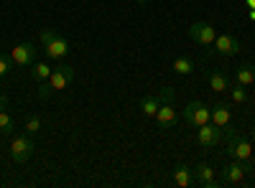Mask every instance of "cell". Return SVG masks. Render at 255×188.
<instances>
[{
	"mask_svg": "<svg viewBox=\"0 0 255 188\" xmlns=\"http://www.w3.org/2000/svg\"><path fill=\"white\" fill-rule=\"evenodd\" d=\"M72 79H74V69L72 66H67V64H59V66H54V71H51V76L46 79V81H41V87H38V99H51L59 89H67L69 84H72Z\"/></svg>",
	"mask_w": 255,
	"mask_h": 188,
	"instance_id": "obj_1",
	"label": "cell"
},
{
	"mask_svg": "<svg viewBox=\"0 0 255 188\" xmlns=\"http://www.w3.org/2000/svg\"><path fill=\"white\" fill-rule=\"evenodd\" d=\"M250 171H255V168H253V160L243 163V160H238V158H230V163L225 165V171H222V183H225V186H240Z\"/></svg>",
	"mask_w": 255,
	"mask_h": 188,
	"instance_id": "obj_2",
	"label": "cell"
},
{
	"mask_svg": "<svg viewBox=\"0 0 255 188\" xmlns=\"http://www.w3.org/2000/svg\"><path fill=\"white\" fill-rule=\"evenodd\" d=\"M184 122L189 125V127H202V125L212 122V107H207L204 102H189L186 104V110L181 112Z\"/></svg>",
	"mask_w": 255,
	"mask_h": 188,
	"instance_id": "obj_3",
	"label": "cell"
},
{
	"mask_svg": "<svg viewBox=\"0 0 255 188\" xmlns=\"http://www.w3.org/2000/svg\"><path fill=\"white\" fill-rule=\"evenodd\" d=\"M227 153H230V158H238V160L248 163V160H253V145H250V140H245L238 130H232V127H230Z\"/></svg>",
	"mask_w": 255,
	"mask_h": 188,
	"instance_id": "obj_4",
	"label": "cell"
},
{
	"mask_svg": "<svg viewBox=\"0 0 255 188\" xmlns=\"http://www.w3.org/2000/svg\"><path fill=\"white\" fill-rule=\"evenodd\" d=\"M31 155H33V140H31V135L28 132L26 135H15L10 140V158L15 163H28Z\"/></svg>",
	"mask_w": 255,
	"mask_h": 188,
	"instance_id": "obj_5",
	"label": "cell"
},
{
	"mask_svg": "<svg viewBox=\"0 0 255 188\" xmlns=\"http://www.w3.org/2000/svg\"><path fill=\"white\" fill-rule=\"evenodd\" d=\"M189 38L197 41V44H202V46H212L215 38H217V31H215L212 23H202V20H197V23L189 26Z\"/></svg>",
	"mask_w": 255,
	"mask_h": 188,
	"instance_id": "obj_6",
	"label": "cell"
},
{
	"mask_svg": "<svg viewBox=\"0 0 255 188\" xmlns=\"http://www.w3.org/2000/svg\"><path fill=\"white\" fill-rule=\"evenodd\" d=\"M33 59H36V46L28 44V41H23V44H15V46L10 49V61H13L15 66H20V69L31 66Z\"/></svg>",
	"mask_w": 255,
	"mask_h": 188,
	"instance_id": "obj_7",
	"label": "cell"
},
{
	"mask_svg": "<svg viewBox=\"0 0 255 188\" xmlns=\"http://www.w3.org/2000/svg\"><path fill=\"white\" fill-rule=\"evenodd\" d=\"M222 127H217L215 122H207V125H202V127H197V140H199V145L202 148H215V145H220V140H222Z\"/></svg>",
	"mask_w": 255,
	"mask_h": 188,
	"instance_id": "obj_8",
	"label": "cell"
},
{
	"mask_svg": "<svg viewBox=\"0 0 255 188\" xmlns=\"http://www.w3.org/2000/svg\"><path fill=\"white\" fill-rule=\"evenodd\" d=\"M212 49H215L217 54H222V56H238V51H240V41H238L235 36H230V33H217V38H215V44H212Z\"/></svg>",
	"mask_w": 255,
	"mask_h": 188,
	"instance_id": "obj_9",
	"label": "cell"
},
{
	"mask_svg": "<svg viewBox=\"0 0 255 188\" xmlns=\"http://www.w3.org/2000/svg\"><path fill=\"white\" fill-rule=\"evenodd\" d=\"M44 49H46V56L49 59H54V61H61L64 56L69 54V41L64 38L61 33H56L49 44H44Z\"/></svg>",
	"mask_w": 255,
	"mask_h": 188,
	"instance_id": "obj_10",
	"label": "cell"
},
{
	"mask_svg": "<svg viewBox=\"0 0 255 188\" xmlns=\"http://www.w3.org/2000/svg\"><path fill=\"white\" fill-rule=\"evenodd\" d=\"M153 120L161 125L163 130H171L174 125H176V120H179V115H176V110H174V102H163Z\"/></svg>",
	"mask_w": 255,
	"mask_h": 188,
	"instance_id": "obj_11",
	"label": "cell"
},
{
	"mask_svg": "<svg viewBox=\"0 0 255 188\" xmlns=\"http://www.w3.org/2000/svg\"><path fill=\"white\" fill-rule=\"evenodd\" d=\"M194 178L202 188H217L220 183L215 181V168H212L209 163H199L197 165V171H194Z\"/></svg>",
	"mask_w": 255,
	"mask_h": 188,
	"instance_id": "obj_12",
	"label": "cell"
},
{
	"mask_svg": "<svg viewBox=\"0 0 255 188\" xmlns=\"http://www.w3.org/2000/svg\"><path fill=\"white\" fill-rule=\"evenodd\" d=\"M171 178H174V183L179 186V188H191L197 183V178H194V171L189 168V165H176V168L171 171Z\"/></svg>",
	"mask_w": 255,
	"mask_h": 188,
	"instance_id": "obj_13",
	"label": "cell"
},
{
	"mask_svg": "<svg viewBox=\"0 0 255 188\" xmlns=\"http://www.w3.org/2000/svg\"><path fill=\"white\" fill-rule=\"evenodd\" d=\"M230 117H232V112H230V104L227 102H217L215 107H212V122L217 125V127H227L230 125Z\"/></svg>",
	"mask_w": 255,
	"mask_h": 188,
	"instance_id": "obj_14",
	"label": "cell"
},
{
	"mask_svg": "<svg viewBox=\"0 0 255 188\" xmlns=\"http://www.w3.org/2000/svg\"><path fill=\"white\" fill-rule=\"evenodd\" d=\"M161 94H145L143 99H140V112H143V117H156V112H158V107H161Z\"/></svg>",
	"mask_w": 255,
	"mask_h": 188,
	"instance_id": "obj_15",
	"label": "cell"
},
{
	"mask_svg": "<svg viewBox=\"0 0 255 188\" xmlns=\"http://www.w3.org/2000/svg\"><path fill=\"white\" fill-rule=\"evenodd\" d=\"M207 81H209V89L212 92H227L230 89V76L225 71H209L207 74Z\"/></svg>",
	"mask_w": 255,
	"mask_h": 188,
	"instance_id": "obj_16",
	"label": "cell"
},
{
	"mask_svg": "<svg viewBox=\"0 0 255 188\" xmlns=\"http://www.w3.org/2000/svg\"><path fill=\"white\" fill-rule=\"evenodd\" d=\"M235 76H238V81H240L243 87H250L253 81H255V66H250V64H243V66H238Z\"/></svg>",
	"mask_w": 255,
	"mask_h": 188,
	"instance_id": "obj_17",
	"label": "cell"
},
{
	"mask_svg": "<svg viewBox=\"0 0 255 188\" xmlns=\"http://www.w3.org/2000/svg\"><path fill=\"white\" fill-rule=\"evenodd\" d=\"M171 69H174L176 74L186 76V74H191V71H194V61H191L189 56H179V59H174V64H171Z\"/></svg>",
	"mask_w": 255,
	"mask_h": 188,
	"instance_id": "obj_18",
	"label": "cell"
},
{
	"mask_svg": "<svg viewBox=\"0 0 255 188\" xmlns=\"http://www.w3.org/2000/svg\"><path fill=\"white\" fill-rule=\"evenodd\" d=\"M51 71H54V69L46 64V61H38V64L31 66V76H33L36 81H46V79L51 76Z\"/></svg>",
	"mask_w": 255,
	"mask_h": 188,
	"instance_id": "obj_19",
	"label": "cell"
},
{
	"mask_svg": "<svg viewBox=\"0 0 255 188\" xmlns=\"http://www.w3.org/2000/svg\"><path fill=\"white\" fill-rule=\"evenodd\" d=\"M230 99L235 104H245L248 102V92H245V87L240 84V81L238 84H230Z\"/></svg>",
	"mask_w": 255,
	"mask_h": 188,
	"instance_id": "obj_20",
	"label": "cell"
},
{
	"mask_svg": "<svg viewBox=\"0 0 255 188\" xmlns=\"http://www.w3.org/2000/svg\"><path fill=\"white\" fill-rule=\"evenodd\" d=\"M13 130H15L13 117L5 110H0V135H13Z\"/></svg>",
	"mask_w": 255,
	"mask_h": 188,
	"instance_id": "obj_21",
	"label": "cell"
},
{
	"mask_svg": "<svg viewBox=\"0 0 255 188\" xmlns=\"http://www.w3.org/2000/svg\"><path fill=\"white\" fill-rule=\"evenodd\" d=\"M41 125H44V122H41V117L38 115H33V117H28L26 120V132L33 137V135H38L41 132Z\"/></svg>",
	"mask_w": 255,
	"mask_h": 188,
	"instance_id": "obj_22",
	"label": "cell"
},
{
	"mask_svg": "<svg viewBox=\"0 0 255 188\" xmlns=\"http://www.w3.org/2000/svg\"><path fill=\"white\" fill-rule=\"evenodd\" d=\"M161 102H174V97H176V92H174V87H163L161 92Z\"/></svg>",
	"mask_w": 255,
	"mask_h": 188,
	"instance_id": "obj_23",
	"label": "cell"
},
{
	"mask_svg": "<svg viewBox=\"0 0 255 188\" xmlns=\"http://www.w3.org/2000/svg\"><path fill=\"white\" fill-rule=\"evenodd\" d=\"M10 64H13V61H10V59H5L3 54H0V76H5V74L10 71Z\"/></svg>",
	"mask_w": 255,
	"mask_h": 188,
	"instance_id": "obj_24",
	"label": "cell"
},
{
	"mask_svg": "<svg viewBox=\"0 0 255 188\" xmlns=\"http://www.w3.org/2000/svg\"><path fill=\"white\" fill-rule=\"evenodd\" d=\"M5 107H8V97L0 94V110H5Z\"/></svg>",
	"mask_w": 255,
	"mask_h": 188,
	"instance_id": "obj_25",
	"label": "cell"
},
{
	"mask_svg": "<svg viewBox=\"0 0 255 188\" xmlns=\"http://www.w3.org/2000/svg\"><path fill=\"white\" fill-rule=\"evenodd\" d=\"M250 20H255V8H250Z\"/></svg>",
	"mask_w": 255,
	"mask_h": 188,
	"instance_id": "obj_26",
	"label": "cell"
},
{
	"mask_svg": "<svg viewBox=\"0 0 255 188\" xmlns=\"http://www.w3.org/2000/svg\"><path fill=\"white\" fill-rule=\"evenodd\" d=\"M245 3H248L250 8H255V0H245Z\"/></svg>",
	"mask_w": 255,
	"mask_h": 188,
	"instance_id": "obj_27",
	"label": "cell"
},
{
	"mask_svg": "<svg viewBox=\"0 0 255 188\" xmlns=\"http://www.w3.org/2000/svg\"><path fill=\"white\" fill-rule=\"evenodd\" d=\"M253 140H255V127H253Z\"/></svg>",
	"mask_w": 255,
	"mask_h": 188,
	"instance_id": "obj_28",
	"label": "cell"
}]
</instances>
